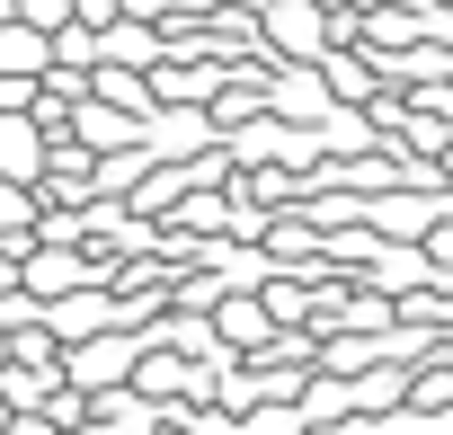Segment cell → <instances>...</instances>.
Here are the masks:
<instances>
[{"mask_svg": "<svg viewBox=\"0 0 453 435\" xmlns=\"http://www.w3.org/2000/svg\"><path fill=\"white\" fill-rule=\"evenodd\" d=\"M81 285H107V258H98V249H45V240H36V249L19 258V294H27L36 311L63 302V294H81Z\"/></svg>", "mask_w": 453, "mask_h": 435, "instance_id": "obj_1", "label": "cell"}, {"mask_svg": "<svg viewBox=\"0 0 453 435\" xmlns=\"http://www.w3.org/2000/svg\"><path fill=\"white\" fill-rule=\"evenodd\" d=\"M134 329H107V338H81V347H63V391H81V400H98V391H125V373H134Z\"/></svg>", "mask_w": 453, "mask_h": 435, "instance_id": "obj_2", "label": "cell"}, {"mask_svg": "<svg viewBox=\"0 0 453 435\" xmlns=\"http://www.w3.org/2000/svg\"><path fill=\"white\" fill-rule=\"evenodd\" d=\"M36 329H45L54 347H81V338H107V329H116V294H107V285H81V294L45 302V311H36Z\"/></svg>", "mask_w": 453, "mask_h": 435, "instance_id": "obj_3", "label": "cell"}, {"mask_svg": "<svg viewBox=\"0 0 453 435\" xmlns=\"http://www.w3.org/2000/svg\"><path fill=\"white\" fill-rule=\"evenodd\" d=\"M98 63H116V72H151V63H169V45H160V27L116 19V27H98Z\"/></svg>", "mask_w": 453, "mask_h": 435, "instance_id": "obj_4", "label": "cell"}, {"mask_svg": "<svg viewBox=\"0 0 453 435\" xmlns=\"http://www.w3.org/2000/svg\"><path fill=\"white\" fill-rule=\"evenodd\" d=\"M0 178H10V187H36V178H45V134H36V116H0Z\"/></svg>", "mask_w": 453, "mask_h": 435, "instance_id": "obj_5", "label": "cell"}, {"mask_svg": "<svg viewBox=\"0 0 453 435\" xmlns=\"http://www.w3.org/2000/svg\"><path fill=\"white\" fill-rule=\"evenodd\" d=\"M45 36L36 27H19V19H0V80H45Z\"/></svg>", "mask_w": 453, "mask_h": 435, "instance_id": "obj_6", "label": "cell"}, {"mask_svg": "<svg viewBox=\"0 0 453 435\" xmlns=\"http://www.w3.org/2000/svg\"><path fill=\"white\" fill-rule=\"evenodd\" d=\"M72 27H89V36L116 27V0H72Z\"/></svg>", "mask_w": 453, "mask_h": 435, "instance_id": "obj_7", "label": "cell"}, {"mask_svg": "<svg viewBox=\"0 0 453 435\" xmlns=\"http://www.w3.org/2000/svg\"><path fill=\"white\" fill-rule=\"evenodd\" d=\"M0 294H19V258L10 249H0Z\"/></svg>", "mask_w": 453, "mask_h": 435, "instance_id": "obj_8", "label": "cell"}, {"mask_svg": "<svg viewBox=\"0 0 453 435\" xmlns=\"http://www.w3.org/2000/svg\"><path fill=\"white\" fill-rule=\"evenodd\" d=\"M0 364H10V338H0Z\"/></svg>", "mask_w": 453, "mask_h": 435, "instance_id": "obj_9", "label": "cell"}, {"mask_svg": "<svg viewBox=\"0 0 453 435\" xmlns=\"http://www.w3.org/2000/svg\"><path fill=\"white\" fill-rule=\"evenodd\" d=\"M0 417H10V408H0Z\"/></svg>", "mask_w": 453, "mask_h": 435, "instance_id": "obj_10", "label": "cell"}]
</instances>
